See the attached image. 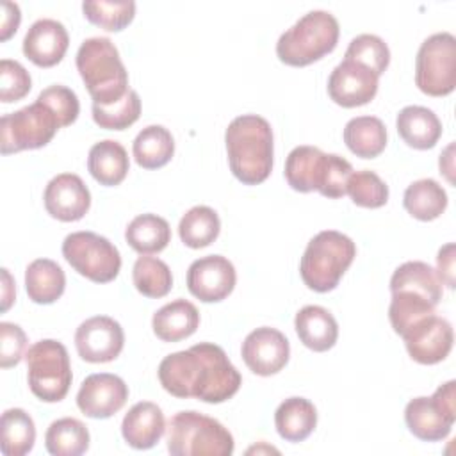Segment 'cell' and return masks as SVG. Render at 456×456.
Listing matches in <instances>:
<instances>
[{"mask_svg":"<svg viewBox=\"0 0 456 456\" xmlns=\"http://www.w3.org/2000/svg\"><path fill=\"white\" fill-rule=\"evenodd\" d=\"M246 367L258 376H273L280 372L290 356L287 337L271 326H260L248 333L240 347Z\"/></svg>","mask_w":456,"mask_h":456,"instance_id":"15","label":"cell"},{"mask_svg":"<svg viewBox=\"0 0 456 456\" xmlns=\"http://www.w3.org/2000/svg\"><path fill=\"white\" fill-rule=\"evenodd\" d=\"M401 337L410 358L422 365H435L445 360L454 342L451 322L436 314L417 321Z\"/></svg>","mask_w":456,"mask_h":456,"instance_id":"12","label":"cell"},{"mask_svg":"<svg viewBox=\"0 0 456 456\" xmlns=\"http://www.w3.org/2000/svg\"><path fill=\"white\" fill-rule=\"evenodd\" d=\"M294 328L301 344L315 353L331 349L338 338L335 317L319 305L303 306L294 317Z\"/></svg>","mask_w":456,"mask_h":456,"instance_id":"21","label":"cell"},{"mask_svg":"<svg viewBox=\"0 0 456 456\" xmlns=\"http://www.w3.org/2000/svg\"><path fill=\"white\" fill-rule=\"evenodd\" d=\"M132 153L137 166L144 169H159L175 155V139L162 125L144 126L134 139Z\"/></svg>","mask_w":456,"mask_h":456,"instance_id":"29","label":"cell"},{"mask_svg":"<svg viewBox=\"0 0 456 456\" xmlns=\"http://www.w3.org/2000/svg\"><path fill=\"white\" fill-rule=\"evenodd\" d=\"M132 280L137 289L146 297H164L173 287V274L167 264L157 256L141 255L132 269Z\"/></svg>","mask_w":456,"mask_h":456,"instance_id":"36","label":"cell"},{"mask_svg":"<svg viewBox=\"0 0 456 456\" xmlns=\"http://www.w3.org/2000/svg\"><path fill=\"white\" fill-rule=\"evenodd\" d=\"M27 335L14 322H0V367L9 369L20 363L25 356Z\"/></svg>","mask_w":456,"mask_h":456,"instance_id":"45","label":"cell"},{"mask_svg":"<svg viewBox=\"0 0 456 456\" xmlns=\"http://www.w3.org/2000/svg\"><path fill=\"white\" fill-rule=\"evenodd\" d=\"M353 166L349 160H346L340 155L326 153V164H324V175L319 187V194L330 200L342 198L347 189L349 176L353 175Z\"/></svg>","mask_w":456,"mask_h":456,"instance_id":"44","label":"cell"},{"mask_svg":"<svg viewBox=\"0 0 456 456\" xmlns=\"http://www.w3.org/2000/svg\"><path fill=\"white\" fill-rule=\"evenodd\" d=\"M228 164L244 185H258L273 171L274 141L269 121L258 114H242L230 121L224 132Z\"/></svg>","mask_w":456,"mask_h":456,"instance_id":"2","label":"cell"},{"mask_svg":"<svg viewBox=\"0 0 456 456\" xmlns=\"http://www.w3.org/2000/svg\"><path fill=\"white\" fill-rule=\"evenodd\" d=\"M344 142L356 157L374 159L387 146V128L376 116H356L344 126Z\"/></svg>","mask_w":456,"mask_h":456,"instance_id":"28","label":"cell"},{"mask_svg":"<svg viewBox=\"0 0 456 456\" xmlns=\"http://www.w3.org/2000/svg\"><path fill=\"white\" fill-rule=\"evenodd\" d=\"M69 46L66 27L52 18L34 21L23 37L25 57L39 68H52L59 64Z\"/></svg>","mask_w":456,"mask_h":456,"instance_id":"19","label":"cell"},{"mask_svg":"<svg viewBox=\"0 0 456 456\" xmlns=\"http://www.w3.org/2000/svg\"><path fill=\"white\" fill-rule=\"evenodd\" d=\"M46 451L53 456H78L89 449V431L73 417L53 420L45 433Z\"/></svg>","mask_w":456,"mask_h":456,"instance_id":"34","label":"cell"},{"mask_svg":"<svg viewBox=\"0 0 456 456\" xmlns=\"http://www.w3.org/2000/svg\"><path fill=\"white\" fill-rule=\"evenodd\" d=\"M14 285H12V278L9 274V271L4 267L2 269V312H7L9 306L14 301Z\"/></svg>","mask_w":456,"mask_h":456,"instance_id":"49","label":"cell"},{"mask_svg":"<svg viewBox=\"0 0 456 456\" xmlns=\"http://www.w3.org/2000/svg\"><path fill=\"white\" fill-rule=\"evenodd\" d=\"M27 381L30 392L45 403H59L71 387V363L62 342L45 338L34 342L27 353Z\"/></svg>","mask_w":456,"mask_h":456,"instance_id":"7","label":"cell"},{"mask_svg":"<svg viewBox=\"0 0 456 456\" xmlns=\"http://www.w3.org/2000/svg\"><path fill=\"white\" fill-rule=\"evenodd\" d=\"M237 273L223 255H207L187 269V289L203 303H217L228 297L235 287Z\"/></svg>","mask_w":456,"mask_h":456,"instance_id":"14","label":"cell"},{"mask_svg":"<svg viewBox=\"0 0 456 456\" xmlns=\"http://www.w3.org/2000/svg\"><path fill=\"white\" fill-rule=\"evenodd\" d=\"M198 326L200 312L191 301L183 297L160 306L151 317L153 333L162 342H180L191 337Z\"/></svg>","mask_w":456,"mask_h":456,"instance_id":"23","label":"cell"},{"mask_svg":"<svg viewBox=\"0 0 456 456\" xmlns=\"http://www.w3.org/2000/svg\"><path fill=\"white\" fill-rule=\"evenodd\" d=\"M125 240L139 255L160 253L171 240V228L169 223L157 214H141L128 223Z\"/></svg>","mask_w":456,"mask_h":456,"instance_id":"32","label":"cell"},{"mask_svg":"<svg viewBox=\"0 0 456 456\" xmlns=\"http://www.w3.org/2000/svg\"><path fill=\"white\" fill-rule=\"evenodd\" d=\"M438 167H440V173L447 178V182H454L452 178V171H454V142H451L442 153H440V159H438Z\"/></svg>","mask_w":456,"mask_h":456,"instance_id":"48","label":"cell"},{"mask_svg":"<svg viewBox=\"0 0 456 456\" xmlns=\"http://www.w3.org/2000/svg\"><path fill=\"white\" fill-rule=\"evenodd\" d=\"M435 306L436 305H433L422 294H417L411 290H397V292H392L388 319L394 331L401 337L417 321L435 314Z\"/></svg>","mask_w":456,"mask_h":456,"instance_id":"37","label":"cell"},{"mask_svg":"<svg viewBox=\"0 0 456 456\" xmlns=\"http://www.w3.org/2000/svg\"><path fill=\"white\" fill-rule=\"evenodd\" d=\"M21 12L14 2H2V21H0V41H7L20 27Z\"/></svg>","mask_w":456,"mask_h":456,"instance_id":"47","label":"cell"},{"mask_svg":"<svg viewBox=\"0 0 456 456\" xmlns=\"http://www.w3.org/2000/svg\"><path fill=\"white\" fill-rule=\"evenodd\" d=\"M346 194H349L351 201L358 207L379 208L388 201V185L374 171H353Z\"/></svg>","mask_w":456,"mask_h":456,"instance_id":"40","label":"cell"},{"mask_svg":"<svg viewBox=\"0 0 456 456\" xmlns=\"http://www.w3.org/2000/svg\"><path fill=\"white\" fill-rule=\"evenodd\" d=\"M411 290L428 297L433 305H438L444 294L442 281L436 271L420 260H410L401 264L390 278V292Z\"/></svg>","mask_w":456,"mask_h":456,"instance_id":"30","label":"cell"},{"mask_svg":"<svg viewBox=\"0 0 456 456\" xmlns=\"http://www.w3.org/2000/svg\"><path fill=\"white\" fill-rule=\"evenodd\" d=\"M75 62L93 98V105H112L130 91L126 68L109 37L82 41Z\"/></svg>","mask_w":456,"mask_h":456,"instance_id":"3","label":"cell"},{"mask_svg":"<svg viewBox=\"0 0 456 456\" xmlns=\"http://www.w3.org/2000/svg\"><path fill=\"white\" fill-rule=\"evenodd\" d=\"M82 12L93 25L109 32H119L132 23L135 16V2L132 0L84 2Z\"/></svg>","mask_w":456,"mask_h":456,"instance_id":"38","label":"cell"},{"mask_svg":"<svg viewBox=\"0 0 456 456\" xmlns=\"http://www.w3.org/2000/svg\"><path fill=\"white\" fill-rule=\"evenodd\" d=\"M456 420V381L440 385L431 397H415L404 408V422L422 442H440L449 436Z\"/></svg>","mask_w":456,"mask_h":456,"instance_id":"11","label":"cell"},{"mask_svg":"<svg viewBox=\"0 0 456 456\" xmlns=\"http://www.w3.org/2000/svg\"><path fill=\"white\" fill-rule=\"evenodd\" d=\"M157 374L167 394L180 399L194 397L210 404L232 399L242 383L223 347L212 342H200L164 356Z\"/></svg>","mask_w":456,"mask_h":456,"instance_id":"1","label":"cell"},{"mask_svg":"<svg viewBox=\"0 0 456 456\" xmlns=\"http://www.w3.org/2000/svg\"><path fill=\"white\" fill-rule=\"evenodd\" d=\"M125 346V331L109 315L86 319L75 331V347L82 360L89 363H107L119 356Z\"/></svg>","mask_w":456,"mask_h":456,"instance_id":"13","label":"cell"},{"mask_svg":"<svg viewBox=\"0 0 456 456\" xmlns=\"http://www.w3.org/2000/svg\"><path fill=\"white\" fill-rule=\"evenodd\" d=\"M61 128L57 116L39 100L2 116L0 119V151L2 155L46 146Z\"/></svg>","mask_w":456,"mask_h":456,"instance_id":"9","label":"cell"},{"mask_svg":"<svg viewBox=\"0 0 456 456\" xmlns=\"http://www.w3.org/2000/svg\"><path fill=\"white\" fill-rule=\"evenodd\" d=\"M399 137L415 150L433 148L442 135V123L438 116L422 105L403 107L395 119Z\"/></svg>","mask_w":456,"mask_h":456,"instance_id":"22","label":"cell"},{"mask_svg":"<svg viewBox=\"0 0 456 456\" xmlns=\"http://www.w3.org/2000/svg\"><path fill=\"white\" fill-rule=\"evenodd\" d=\"M30 87H32V78L18 61H11V59L0 61V100L4 103H11L25 98Z\"/></svg>","mask_w":456,"mask_h":456,"instance_id":"43","label":"cell"},{"mask_svg":"<svg viewBox=\"0 0 456 456\" xmlns=\"http://www.w3.org/2000/svg\"><path fill=\"white\" fill-rule=\"evenodd\" d=\"M43 203L53 219L73 223L87 214L91 207V192L78 175L61 173L46 183Z\"/></svg>","mask_w":456,"mask_h":456,"instance_id":"18","label":"cell"},{"mask_svg":"<svg viewBox=\"0 0 456 456\" xmlns=\"http://www.w3.org/2000/svg\"><path fill=\"white\" fill-rule=\"evenodd\" d=\"M378 78L367 66L344 59L328 78V94L340 107H360L376 96Z\"/></svg>","mask_w":456,"mask_h":456,"instance_id":"17","label":"cell"},{"mask_svg":"<svg viewBox=\"0 0 456 456\" xmlns=\"http://www.w3.org/2000/svg\"><path fill=\"white\" fill-rule=\"evenodd\" d=\"M66 289L62 267L50 258H36L25 269V290L37 305L55 303Z\"/></svg>","mask_w":456,"mask_h":456,"instance_id":"26","label":"cell"},{"mask_svg":"<svg viewBox=\"0 0 456 456\" xmlns=\"http://www.w3.org/2000/svg\"><path fill=\"white\" fill-rule=\"evenodd\" d=\"M0 435V449L5 456H23L34 447L36 426L25 410L9 408L2 413Z\"/></svg>","mask_w":456,"mask_h":456,"instance_id":"33","label":"cell"},{"mask_svg":"<svg viewBox=\"0 0 456 456\" xmlns=\"http://www.w3.org/2000/svg\"><path fill=\"white\" fill-rule=\"evenodd\" d=\"M356 256L354 242L337 230L314 235L301 256L299 274L303 283L315 292L333 290Z\"/></svg>","mask_w":456,"mask_h":456,"instance_id":"5","label":"cell"},{"mask_svg":"<svg viewBox=\"0 0 456 456\" xmlns=\"http://www.w3.org/2000/svg\"><path fill=\"white\" fill-rule=\"evenodd\" d=\"M406 212L419 221H433L447 208V192L433 178H420L410 183L403 194Z\"/></svg>","mask_w":456,"mask_h":456,"instance_id":"31","label":"cell"},{"mask_svg":"<svg viewBox=\"0 0 456 456\" xmlns=\"http://www.w3.org/2000/svg\"><path fill=\"white\" fill-rule=\"evenodd\" d=\"M221 232V221L214 208L207 205H196L189 208L180 223L178 235L187 248L200 249L210 246Z\"/></svg>","mask_w":456,"mask_h":456,"instance_id":"35","label":"cell"},{"mask_svg":"<svg viewBox=\"0 0 456 456\" xmlns=\"http://www.w3.org/2000/svg\"><path fill=\"white\" fill-rule=\"evenodd\" d=\"M93 121L105 130H125L132 126L141 116V98L139 94L130 89L119 102L102 107L93 105Z\"/></svg>","mask_w":456,"mask_h":456,"instance_id":"39","label":"cell"},{"mask_svg":"<svg viewBox=\"0 0 456 456\" xmlns=\"http://www.w3.org/2000/svg\"><path fill=\"white\" fill-rule=\"evenodd\" d=\"M37 100L45 103L57 116L61 128L69 126L78 118V112H80L78 96L75 94V91H71L66 86H61V84L50 86L39 93Z\"/></svg>","mask_w":456,"mask_h":456,"instance_id":"42","label":"cell"},{"mask_svg":"<svg viewBox=\"0 0 456 456\" xmlns=\"http://www.w3.org/2000/svg\"><path fill=\"white\" fill-rule=\"evenodd\" d=\"M166 420L162 410L151 401L135 403L121 422V435L125 442L139 451L151 449L162 438Z\"/></svg>","mask_w":456,"mask_h":456,"instance_id":"20","label":"cell"},{"mask_svg":"<svg viewBox=\"0 0 456 456\" xmlns=\"http://www.w3.org/2000/svg\"><path fill=\"white\" fill-rule=\"evenodd\" d=\"M62 256L82 276L94 283L112 281L121 269L118 248L94 232H73L62 240Z\"/></svg>","mask_w":456,"mask_h":456,"instance_id":"10","label":"cell"},{"mask_svg":"<svg viewBox=\"0 0 456 456\" xmlns=\"http://www.w3.org/2000/svg\"><path fill=\"white\" fill-rule=\"evenodd\" d=\"M436 274L442 285L454 289V242H447L436 255Z\"/></svg>","mask_w":456,"mask_h":456,"instance_id":"46","label":"cell"},{"mask_svg":"<svg viewBox=\"0 0 456 456\" xmlns=\"http://www.w3.org/2000/svg\"><path fill=\"white\" fill-rule=\"evenodd\" d=\"M338 34V21L331 12L310 11L280 36L276 55L287 66H308L335 50Z\"/></svg>","mask_w":456,"mask_h":456,"instance_id":"4","label":"cell"},{"mask_svg":"<svg viewBox=\"0 0 456 456\" xmlns=\"http://www.w3.org/2000/svg\"><path fill=\"white\" fill-rule=\"evenodd\" d=\"M344 59L356 61L369 69H372L378 77L385 73L390 62V50L387 43L376 34H360L351 39Z\"/></svg>","mask_w":456,"mask_h":456,"instance_id":"41","label":"cell"},{"mask_svg":"<svg viewBox=\"0 0 456 456\" xmlns=\"http://www.w3.org/2000/svg\"><path fill=\"white\" fill-rule=\"evenodd\" d=\"M415 84L428 96H447L456 87V37L436 32L426 37L415 57Z\"/></svg>","mask_w":456,"mask_h":456,"instance_id":"8","label":"cell"},{"mask_svg":"<svg viewBox=\"0 0 456 456\" xmlns=\"http://www.w3.org/2000/svg\"><path fill=\"white\" fill-rule=\"evenodd\" d=\"M274 426L283 440L303 442L317 426V410L305 397H289L276 408Z\"/></svg>","mask_w":456,"mask_h":456,"instance_id":"27","label":"cell"},{"mask_svg":"<svg viewBox=\"0 0 456 456\" xmlns=\"http://www.w3.org/2000/svg\"><path fill=\"white\" fill-rule=\"evenodd\" d=\"M87 169L100 185H119L130 169L128 153L121 142L103 139L91 146L87 155Z\"/></svg>","mask_w":456,"mask_h":456,"instance_id":"24","label":"cell"},{"mask_svg":"<svg viewBox=\"0 0 456 456\" xmlns=\"http://www.w3.org/2000/svg\"><path fill=\"white\" fill-rule=\"evenodd\" d=\"M326 153L315 146H296L285 160V180L297 192L319 191L324 175Z\"/></svg>","mask_w":456,"mask_h":456,"instance_id":"25","label":"cell"},{"mask_svg":"<svg viewBox=\"0 0 456 456\" xmlns=\"http://www.w3.org/2000/svg\"><path fill=\"white\" fill-rule=\"evenodd\" d=\"M128 399L126 383L110 372L89 374L77 394L78 410L91 419H109L118 413Z\"/></svg>","mask_w":456,"mask_h":456,"instance_id":"16","label":"cell"},{"mask_svg":"<svg viewBox=\"0 0 456 456\" xmlns=\"http://www.w3.org/2000/svg\"><path fill=\"white\" fill-rule=\"evenodd\" d=\"M166 442L173 456H230L235 449L232 433L219 420L194 410L169 419Z\"/></svg>","mask_w":456,"mask_h":456,"instance_id":"6","label":"cell"}]
</instances>
